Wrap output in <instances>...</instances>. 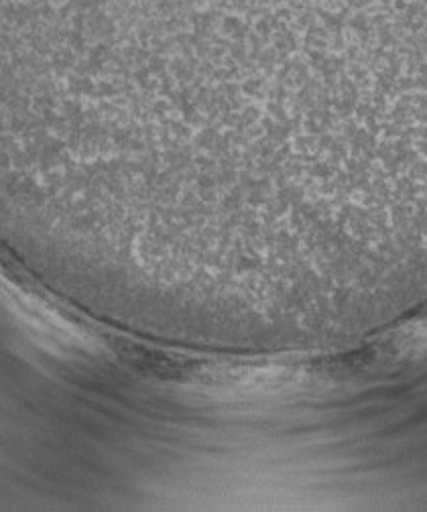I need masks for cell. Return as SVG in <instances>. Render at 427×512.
I'll return each mask as SVG.
<instances>
[{"instance_id": "1", "label": "cell", "mask_w": 427, "mask_h": 512, "mask_svg": "<svg viewBox=\"0 0 427 512\" xmlns=\"http://www.w3.org/2000/svg\"><path fill=\"white\" fill-rule=\"evenodd\" d=\"M395 346L401 356H425L427 354V317L405 328L397 336Z\"/></svg>"}]
</instances>
